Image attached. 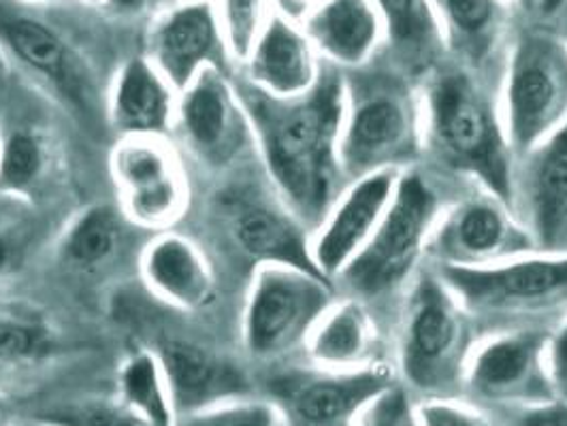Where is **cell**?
Segmentation results:
<instances>
[{
  "mask_svg": "<svg viewBox=\"0 0 567 426\" xmlns=\"http://www.w3.org/2000/svg\"><path fill=\"white\" fill-rule=\"evenodd\" d=\"M233 80L269 186L313 232L348 184L340 158L343 71L322 60L312 90L292 98L269 96L241 75Z\"/></svg>",
  "mask_w": 567,
  "mask_h": 426,
  "instance_id": "cell-1",
  "label": "cell"
},
{
  "mask_svg": "<svg viewBox=\"0 0 567 426\" xmlns=\"http://www.w3.org/2000/svg\"><path fill=\"white\" fill-rule=\"evenodd\" d=\"M423 143L446 169L514 202L516 156L499 103L465 66L433 69L421 87Z\"/></svg>",
  "mask_w": 567,
  "mask_h": 426,
  "instance_id": "cell-2",
  "label": "cell"
},
{
  "mask_svg": "<svg viewBox=\"0 0 567 426\" xmlns=\"http://www.w3.org/2000/svg\"><path fill=\"white\" fill-rule=\"evenodd\" d=\"M343 80L340 158L346 179L412 169L425 149L421 92L399 75L363 66L343 73Z\"/></svg>",
  "mask_w": 567,
  "mask_h": 426,
  "instance_id": "cell-3",
  "label": "cell"
},
{
  "mask_svg": "<svg viewBox=\"0 0 567 426\" xmlns=\"http://www.w3.org/2000/svg\"><path fill=\"white\" fill-rule=\"evenodd\" d=\"M472 318L435 269L414 278L399 337V370L412 391L425 398L456 397L463 391L476 345Z\"/></svg>",
  "mask_w": 567,
  "mask_h": 426,
  "instance_id": "cell-4",
  "label": "cell"
},
{
  "mask_svg": "<svg viewBox=\"0 0 567 426\" xmlns=\"http://www.w3.org/2000/svg\"><path fill=\"white\" fill-rule=\"evenodd\" d=\"M440 216L442 202L431 181L416 169L403 170L380 227L338 280L368 299L398 290L416 273Z\"/></svg>",
  "mask_w": 567,
  "mask_h": 426,
  "instance_id": "cell-5",
  "label": "cell"
},
{
  "mask_svg": "<svg viewBox=\"0 0 567 426\" xmlns=\"http://www.w3.org/2000/svg\"><path fill=\"white\" fill-rule=\"evenodd\" d=\"M499 110L516 160L567 122V43L529 29L512 45Z\"/></svg>",
  "mask_w": 567,
  "mask_h": 426,
  "instance_id": "cell-6",
  "label": "cell"
},
{
  "mask_svg": "<svg viewBox=\"0 0 567 426\" xmlns=\"http://www.w3.org/2000/svg\"><path fill=\"white\" fill-rule=\"evenodd\" d=\"M333 282L318 271L262 264L252 271L241 312V341L256 361H276L306 347L313 326L336 303Z\"/></svg>",
  "mask_w": 567,
  "mask_h": 426,
  "instance_id": "cell-7",
  "label": "cell"
},
{
  "mask_svg": "<svg viewBox=\"0 0 567 426\" xmlns=\"http://www.w3.org/2000/svg\"><path fill=\"white\" fill-rule=\"evenodd\" d=\"M64 4L0 0V52L9 66L22 71L64 105L87 110L94 90L92 71L71 24L60 20Z\"/></svg>",
  "mask_w": 567,
  "mask_h": 426,
  "instance_id": "cell-8",
  "label": "cell"
},
{
  "mask_svg": "<svg viewBox=\"0 0 567 426\" xmlns=\"http://www.w3.org/2000/svg\"><path fill=\"white\" fill-rule=\"evenodd\" d=\"M433 269L472 315L523 318L567 310V250H538L483 269Z\"/></svg>",
  "mask_w": 567,
  "mask_h": 426,
  "instance_id": "cell-9",
  "label": "cell"
},
{
  "mask_svg": "<svg viewBox=\"0 0 567 426\" xmlns=\"http://www.w3.org/2000/svg\"><path fill=\"white\" fill-rule=\"evenodd\" d=\"M117 209L143 230H169L188 209L190 184L165 137H122L110 154Z\"/></svg>",
  "mask_w": 567,
  "mask_h": 426,
  "instance_id": "cell-10",
  "label": "cell"
},
{
  "mask_svg": "<svg viewBox=\"0 0 567 426\" xmlns=\"http://www.w3.org/2000/svg\"><path fill=\"white\" fill-rule=\"evenodd\" d=\"M395 384L386 363L359 370L301 367L284 371L269 382V401L282 426H354L373 398Z\"/></svg>",
  "mask_w": 567,
  "mask_h": 426,
  "instance_id": "cell-11",
  "label": "cell"
},
{
  "mask_svg": "<svg viewBox=\"0 0 567 426\" xmlns=\"http://www.w3.org/2000/svg\"><path fill=\"white\" fill-rule=\"evenodd\" d=\"M529 252H538L532 232L511 205L484 190L444 211L426 246L435 267L451 269H483Z\"/></svg>",
  "mask_w": 567,
  "mask_h": 426,
  "instance_id": "cell-12",
  "label": "cell"
},
{
  "mask_svg": "<svg viewBox=\"0 0 567 426\" xmlns=\"http://www.w3.org/2000/svg\"><path fill=\"white\" fill-rule=\"evenodd\" d=\"M173 135L209 170H227L255 147L252 126L230 73L205 69L177 94Z\"/></svg>",
  "mask_w": 567,
  "mask_h": 426,
  "instance_id": "cell-13",
  "label": "cell"
},
{
  "mask_svg": "<svg viewBox=\"0 0 567 426\" xmlns=\"http://www.w3.org/2000/svg\"><path fill=\"white\" fill-rule=\"evenodd\" d=\"M546 341L548 331L512 329L476 343L465 367L463 393L502 409L553 401Z\"/></svg>",
  "mask_w": 567,
  "mask_h": 426,
  "instance_id": "cell-14",
  "label": "cell"
},
{
  "mask_svg": "<svg viewBox=\"0 0 567 426\" xmlns=\"http://www.w3.org/2000/svg\"><path fill=\"white\" fill-rule=\"evenodd\" d=\"M142 54L177 94L205 69L233 75L235 64L212 0H179L156 13L143 32Z\"/></svg>",
  "mask_w": 567,
  "mask_h": 426,
  "instance_id": "cell-15",
  "label": "cell"
},
{
  "mask_svg": "<svg viewBox=\"0 0 567 426\" xmlns=\"http://www.w3.org/2000/svg\"><path fill=\"white\" fill-rule=\"evenodd\" d=\"M401 173L380 170L346 184L312 232L313 264L327 280L336 282L341 271L363 252L393 200Z\"/></svg>",
  "mask_w": 567,
  "mask_h": 426,
  "instance_id": "cell-16",
  "label": "cell"
},
{
  "mask_svg": "<svg viewBox=\"0 0 567 426\" xmlns=\"http://www.w3.org/2000/svg\"><path fill=\"white\" fill-rule=\"evenodd\" d=\"M514 214L542 252H566L567 122L516 160Z\"/></svg>",
  "mask_w": 567,
  "mask_h": 426,
  "instance_id": "cell-17",
  "label": "cell"
},
{
  "mask_svg": "<svg viewBox=\"0 0 567 426\" xmlns=\"http://www.w3.org/2000/svg\"><path fill=\"white\" fill-rule=\"evenodd\" d=\"M227 222L230 241L255 269L290 264L318 271L310 250L312 230L284 205L274 188L269 197L250 193L228 200Z\"/></svg>",
  "mask_w": 567,
  "mask_h": 426,
  "instance_id": "cell-18",
  "label": "cell"
},
{
  "mask_svg": "<svg viewBox=\"0 0 567 426\" xmlns=\"http://www.w3.org/2000/svg\"><path fill=\"white\" fill-rule=\"evenodd\" d=\"M177 416L250 397L246 371L225 354L186 340L161 341L154 350Z\"/></svg>",
  "mask_w": 567,
  "mask_h": 426,
  "instance_id": "cell-19",
  "label": "cell"
},
{
  "mask_svg": "<svg viewBox=\"0 0 567 426\" xmlns=\"http://www.w3.org/2000/svg\"><path fill=\"white\" fill-rule=\"evenodd\" d=\"M140 276L150 294L179 312H203L218 297L216 271L205 252L171 228L154 232L143 246Z\"/></svg>",
  "mask_w": 567,
  "mask_h": 426,
  "instance_id": "cell-20",
  "label": "cell"
},
{
  "mask_svg": "<svg viewBox=\"0 0 567 426\" xmlns=\"http://www.w3.org/2000/svg\"><path fill=\"white\" fill-rule=\"evenodd\" d=\"M322 71V60L303 29L274 11L248 58L241 77L276 98H292L312 90Z\"/></svg>",
  "mask_w": 567,
  "mask_h": 426,
  "instance_id": "cell-21",
  "label": "cell"
},
{
  "mask_svg": "<svg viewBox=\"0 0 567 426\" xmlns=\"http://www.w3.org/2000/svg\"><path fill=\"white\" fill-rule=\"evenodd\" d=\"M177 92L143 56L126 58L115 69L105 96V117L117 139L173 135Z\"/></svg>",
  "mask_w": 567,
  "mask_h": 426,
  "instance_id": "cell-22",
  "label": "cell"
},
{
  "mask_svg": "<svg viewBox=\"0 0 567 426\" xmlns=\"http://www.w3.org/2000/svg\"><path fill=\"white\" fill-rule=\"evenodd\" d=\"M313 50L338 69H361L378 52L384 27L371 0H322L301 22Z\"/></svg>",
  "mask_w": 567,
  "mask_h": 426,
  "instance_id": "cell-23",
  "label": "cell"
},
{
  "mask_svg": "<svg viewBox=\"0 0 567 426\" xmlns=\"http://www.w3.org/2000/svg\"><path fill=\"white\" fill-rule=\"evenodd\" d=\"M442 43L467 71L497 54L511 27L508 0H431Z\"/></svg>",
  "mask_w": 567,
  "mask_h": 426,
  "instance_id": "cell-24",
  "label": "cell"
},
{
  "mask_svg": "<svg viewBox=\"0 0 567 426\" xmlns=\"http://www.w3.org/2000/svg\"><path fill=\"white\" fill-rule=\"evenodd\" d=\"M378 331L365 305L357 299L336 301L306 341L312 365L327 370H359L375 363Z\"/></svg>",
  "mask_w": 567,
  "mask_h": 426,
  "instance_id": "cell-25",
  "label": "cell"
},
{
  "mask_svg": "<svg viewBox=\"0 0 567 426\" xmlns=\"http://www.w3.org/2000/svg\"><path fill=\"white\" fill-rule=\"evenodd\" d=\"M54 165V145L37 126L18 124L0 133V195L37 199L45 190Z\"/></svg>",
  "mask_w": 567,
  "mask_h": 426,
  "instance_id": "cell-26",
  "label": "cell"
},
{
  "mask_svg": "<svg viewBox=\"0 0 567 426\" xmlns=\"http://www.w3.org/2000/svg\"><path fill=\"white\" fill-rule=\"evenodd\" d=\"M124 216L110 205H87L62 230L58 241L60 260L80 273L105 267L124 241Z\"/></svg>",
  "mask_w": 567,
  "mask_h": 426,
  "instance_id": "cell-27",
  "label": "cell"
},
{
  "mask_svg": "<svg viewBox=\"0 0 567 426\" xmlns=\"http://www.w3.org/2000/svg\"><path fill=\"white\" fill-rule=\"evenodd\" d=\"M58 333L48 313L16 297H0V365L39 363L56 347Z\"/></svg>",
  "mask_w": 567,
  "mask_h": 426,
  "instance_id": "cell-28",
  "label": "cell"
},
{
  "mask_svg": "<svg viewBox=\"0 0 567 426\" xmlns=\"http://www.w3.org/2000/svg\"><path fill=\"white\" fill-rule=\"evenodd\" d=\"M399 60L419 66L442 43L431 0H371Z\"/></svg>",
  "mask_w": 567,
  "mask_h": 426,
  "instance_id": "cell-29",
  "label": "cell"
},
{
  "mask_svg": "<svg viewBox=\"0 0 567 426\" xmlns=\"http://www.w3.org/2000/svg\"><path fill=\"white\" fill-rule=\"evenodd\" d=\"M117 398L158 426L177 425L169 388L154 350L133 352L117 373Z\"/></svg>",
  "mask_w": 567,
  "mask_h": 426,
  "instance_id": "cell-30",
  "label": "cell"
},
{
  "mask_svg": "<svg viewBox=\"0 0 567 426\" xmlns=\"http://www.w3.org/2000/svg\"><path fill=\"white\" fill-rule=\"evenodd\" d=\"M37 418L56 426H158L133 412L120 398H85L58 405Z\"/></svg>",
  "mask_w": 567,
  "mask_h": 426,
  "instance_id": "cell-31",
  "label": "cell"
},
{
  "mask_svg": "<svg viewBox=\"0 0 567 426\" xmlns=\"http://www.w3.org/2000/svg\"><path fill=\"white\" fill-rule=\"evenodd\" d=\"M175 426H282L271 401L241 397L177 416Z\"/></svg>",
  "mask_w": 567,
  "mask_h": 426,
  "instance_id": "cell-32",
  "label": "cell"
},
{
  "mask_svg": "<svg viewBox=\"0 0 567 426\" xmlns=\"http://www.w3.org/2000/svg\"><path fill=\"white\" fill-rule=\"evenodd\" d=\"M216 11L233 62L244 64L269 18L267 0H220V9Z\"/></svg>",
  "mask_w": 567,
  "mask_h": 426,
  "instance_id": "cell-33",
  "label": "cell"
},
{
  "mask_svg": "<svg viewBox=\"0 0 567 426\" xmlns=\"http://www.w3.org/2000/svg\"><path fill=\"white\" fill-rule=\"evenodd\" d=\"M354 426H419L416 403L401 384H391L369 403Z\"/></svg>",
  "mask_w": 567,
  "mask_h": 426,
  "instance_id": "cell-34",
  "label": "cell"
},
{
  "mask_svg": "<svg viewBox=\"0 0 567 426\" xmlns=\"http://www.w3.org/2000/svg\"><path fill=\"white\" fill-rule=\"evenodd\" d=\"M419 426H495L478 409L456 397H429L416 403Z\"/></svg>",
  "mask_w": 567,
  "mask_h": 426,
  "instance_id": "cell-35",
  "label": "cell"
},
{
  "mask_svg": "<svg viewBox=\"0 0 567 426\" xmlns=\"http://www.w3.org/2000/svg\"><path fill=\"white\" fill-rule=\"evenodd\" d=\"M546 371L557 401L567 403V318L548 333L546 341Z\"/></svg>",
  "mask_w": 567,
  "mask_h": 426,
  "instance_id": "cell-36",
  "label": "cell"
},
{
  "mask_svg": "<svg viewBox=\"0 0 567 426\" xmlns=\"http://www.w3.org/2000/svg\"><path fill=\"white\" fill-rule=\"evenodd\" d=\"M508 416L506 426H567V403L564 401H546L527 407L504 409Z\"/></svg>",
  "mask_w": 567,
  "mask_h": 426,
  "instance_id": "cell-37",
  "label": "cell"
},
{
  "mask_svg": "<svg viewBox=\"0 0 567 426\" xmlns=\"http://www.w3.org/2000/svg\"><path fill=\"white\" fill-rule=\"evenodd\" d=\"M161 0H103L101 9L117 22H133L158 7Z\"/></svg>",
  "mask_w": 567,
  "mask_h": 426,
  "instance_id": "cell-38",
  "label": "cell"
},
{
  "mask_svg": "<svg viewBox=\"0 0 567 426\" xmlns=\"http://www.w3.org/2000/svg\"><path fill=\"white\" fill-rule=\"evenodd\" d=\"M276 11L292 22H303L322 0H274Z\"/></svg>",
  "mask_w": 567,
  "mask_h": 426,
  "instance_id": "cell-39",
  "label": "cell"
},
{
  "mask_svg": "<svg viewBox=\"0 0 567 426\" xmlns=\"http://www.w3.org/2000/svg\"><path fill=\"white\" fill-rule=\"evenodd\" d=\"M13 258H16L13 246H11L4 237H0V278L7 276V271H9L11 264H13Z\"/></svg>",
  "mask_w": 567,
  "mask_h": 426,
  "instance_id": "cell-40",
  "label": "cell"
},
{
  "mask_svg": "<svg viewBox=\"0 0 567 426\" xmlns=\"http://www.w3.org/2000/svg\"><path fill=\"white\" fill-rule=\"evenodd\" d=\"M536 4H538L539 13L544 18H553V15H557L566 9L567 0H538Z\"/></svg>",
  "mask_w": 567,
  "mask_h": 426,
  "instance_id": "cell-41",
  "label": "cell"
},
{
  "mask_svg": "<svg viewBox=\"0 0 567 426\" xmlns=\"http://www.w3.org/2000/svg\"><path fill=\"white\" fill-rule=\"evenodd\" d=\"M0 426H16L13 425V407L11 401L0 395Z\"/></svg>",
  "mask_w": 567,
  "mask_h": 426,
  "instance_id": "cell-42",
  "label": "cell"
},
{
  "mask_svg": "<svg viewBox=\"0 0 567 426\" xmlns=\"http://www.w3.org/2000/svg\"><path fill=\"white\" fill-rule=\"evenodd\" d=\"M7 71H9V62H7V58L2 56V52H0V92H2V85H4Z\"/></svg>",
  "mask_w": 567,
  "mask_h": 426,
  "instance_id": "cell-43",
  "label": "cell"
},
{
  "mask_svg": "<svg viewBox=\"0 0 567 426\" xmlns=\"http://www.w3.org/2000/svg\"><path fill=\"white\" fill-rule=\"evenodd\" d=\"M20 426H56L52 425V423H45V420H41V418H34L32 423H27V425H20Z\"/></svg>",
  "mask_w": 567,
  "mask_h": 426,
  "instance_id": "cell-44",
  "label": "cell"
},
{
  "mask_svg": "<svg viewBox=\"0 0 567 426\" xmlns=\"http://www.w3.org/2000/svg\"><path fill=\"white\" fill-rule=\"evenodd\" d=\"M29 2H41V4H54V2H73V0H29ZM80 2V0H78Z\"/></svg>",
  "mask_w": 567,
  "mask_h": 426,
  "instance_id": "cell-45",
  "label": "cell"
},
{
  "mask_svg": "<svg viewBox=\"0 0 567 426\" xmlns=\"http://www.w3.org/2000/svg\"><path fill=\"white\" fill-rule=\"evenodd\" d=\"M80 2H84L87 7H99V9H101V4H103V0H80Z\"/></svg>",
  "mask_w": 567,
  "mask_h": 426,
  "instance_id": "cell-46",
  "label": "cell"
},
{
  "mask_svg": "<svg viewBox=\"0 0 567 426\" xmlns=\"http://www.w3.org/2000/svg\"><path fill=\"white\" fill-rule=\"evenodd\" d=\"M514 2H520V4H536L538 0H514Z\"/></svg>",
  "mask_w": 567,
  "mask_h": 426,
  "instance_id": "cell-47",
  "label": "cell"
},
{
  "mask_svg": "<svg viewBox=\"0 0 567 426\" xmlns=\"http://www.w3.org/2000/svg\"><path fill=\"white\" fill-rule=\"evenodd\" d=\"M561 37H564V39H566V43H567V18H566V29H564V34H561Z\"/></svg>",
  "mask_w": 567,
  "mask_h": 426,
  "instance_id": "cell-48",
  "label": "cell"
}]
</instances>
